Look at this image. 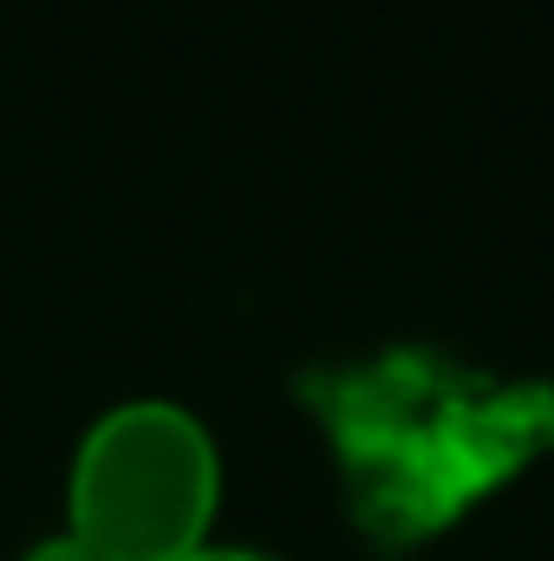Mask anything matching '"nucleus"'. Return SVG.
<instances>
[{"label": "nucleus", "instance_id": "nucleus-1", "mask_svg": "<svg viewBox=\"0 0 554 561\" xmlns=\"http://www.w3.org/2000/svg\"><path fill=\"white\" fill-rule=\"evenodd\" d=\"M222 450L176 399H118L85 424L66 470V529L99 561H176L209 542Z\"/></svg>", "mask_w": 554, "mask_h": 561}, {"label": "nucleus", "instance_id": "nucleus-2", "mask_svg": "<svg viewBox=\"0 0 554 561\" xmlns=\"http://www.w3.org/2000/svg\"><path fill=\"white\" fill-rule=\"evenodd\" d=\"M20 561H99V556H92V549H85L72 529H59V536H39V542H26V549H20Z\"/></svg>", "mask_w": 554, "mask_h": 561}, {"label": "nucleus", "instance_id": "nucleus-3", "mask_svg": "<svg viewBox=\"0 0 554 561\" xmlns=\"http://www.w3.org/2000/svg\"><path fill=\"white\" fill-rule=\"evenodd\" d=\"M176 561H280V556L249 549V542H203V549H189V556H176Z\"/></svg>", "mask_w": 554, "mask_h": 561}]
</instances>
